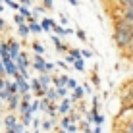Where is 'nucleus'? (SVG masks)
I'll return each mask as SVG.
<instances>
[{
	"mask_svg": "<svg viewBox=\"0 0 133 133\" xmlns=\"http://www.w3.org/2000/svg\"><path fill=\"white\" fill-rule=\"evenodd\" d=\"M0 58L4 60H10V50H8V43L6 41H0Z\"/></svg>",
	"mask_w": 133,
	"mask_h": 133,
	"instance_id": "11",
	"label": "nucleus"
},
{
	"mask_svg": "<svg viewBox=\"0 0 133 133\" xmlns=\"http://www.w3.org/2000/svg\"><path fill=\"white\" fill-rule=\"evenodd\" d=\"M0 110H2V100H0Z\"/></svg>",
	"mask_w": 133,
	"mask_h": 133,
	"instance_id": "48",
	"label": "nucleus"
},
{
	"mask_svg": "<svg viewBox=\"0 0 133 133\" xmlns=\"http://www.w3.org/2000/svg\"><path fill=\"white\" fill-rule=\"evenodd\" d=\"M68 54H70L73 60H83V56H81V50H79V48H70V52H68Z\"/></svg>",
	"mask_w": 133,
	"mask_h": 133,
	"instance_id": "22",
	"label": "nucleus"
},
{
	"mask_svg": "<svg viewBox=\"0 0 133 133\" xmlns=\"http://www.w3.org/2000/svg\"><path fill=\"white\" fill-rule=\"evenodd\" d=\"M4 68H6V75L16 77L17 73H19V70H17V66H16L14 60H4Z\"/></svg>",
	"mask_w": 133,
	"mask_h": 133,
	"instance_id": "6",
	"label": "nucleus"
},
{
	"mask_svg": "<svg viewBox=\"0 0 133 133\" xmlns=\"http://www.w3.org/2000/svg\"><path fill=\"white\" fill-rule=\"evenodd\" d=\"M6 91L10 95H17V83H16V81H8L6 79Z\"/></svg>",
	"mask_w": 133,
	"mask_h": 133,
	"instance_id": "17",
	"label": "nucleus"
},
{
	"mask_svg": "<svg viewBox=\"0 0 133 133\" xmlns=\"http://www.w3.org/2000/svg\"><path fill=\"white\" fill-rule=\"evenodd\" d=\"M71 110V100L70 98H64L60 104H58V114H62V116H68Z\"/></svg>",
	"mask_w": 133,
	"mask_h": 133,
	"instance_id": "9",
	"label": "nucleus"
},
{
	"mask_svg": "<svg viewBox=\"0 0 133 133\" xmlns=\"http://www.w3.org/2000/svg\"><path fill=\"white\" fill-rule=\"evenodd\" d=\"M16 66H17V70H19V71H27V70H29V66H31V62H29V54L21 50L19 58L16 60Z\"/></svg>",
	"mask_w": 133,
	"mask_h": 133,
	"instance_id": "4",
	"label": "nucleus"
},
{
	"mask_svg": "<svg viewBox=\"0 0 133 133\" xmlns=\"http://www.w3.org/2000/svg\"><path fill=\"white\" fill-rule=\"evenodd\" d=\"M68 81H70V77H68V75H60V77H52V83L56 85V89H58V87H68Z\"/></svg>",
	"mask_w": 133,
	"mask_h": 133,
	"instance_id": "14",
	"label": "nucleus"
},
{
	"mask_svg": "<svg viewBox=\"0 0 133 133\" xmlns=\"http://www.w3.org/2000/svg\"><path fill=\"white\" fill-rule=\"evenodd\" d=\"M54 68H56V64H52V62H46V73H50L54 70Z\"/></svg>",
	"mask_w": 133,
	"mask_h": 133,
	"instance_id": "39",
	"label": "nucleus"
},
{
	"mask_svg": "<svg viewBox=\"0 0 133 133\" xmlns=\"http://www.w3.org/2000/svg\"><path fill=\"white\" fill-rule=\"evenodd\" d=\"M60 133H68V131H66V129H62V131H60Z\"/></svg>",
	"mask_w": 133,
	"mask_h": 133,
	"instance_id": "47",
	"label": "nucleus"
},
{
	"mask_svg": "<svg viewBox=\"0 0 133 133\" xmlns=\"http://www.w3.org/2000/svg\"><path fill=\"white\" fill-rule=\"evenodd\" d=\"M41 127H43L44 131H50V129H52V122H50V120H43V122H41Z\"/></svg>",
	"mask_w": 133,
	"mask_h": 133,
	"instance_id": "30",
	"label": "nucleus"
},
{
	"mask_svg": "<svg viewBox=\"0 0 133 133\" xmlns=\"http://www.w3.org/2000/svg\"><path fill=\"white\" fill-rule=\"evenodd\" d=\"M66 131H68V133H77V131H79V125H77V123H71Z\"/></svg>",
	"mask_w": 133,
	"mask_h": 133,
	"instance_id": "33",
	"label": "nucleus"
},
{
	"mask_svg": "<svg viewBox=\"0 0 133 133\" xmlns=\"http://www.w3.org/2000/svg\"><path fill=\"white\" fill-rule=\"evenodd\" d=\"M4 6H6V8H12V10H17V12H19V8H21V2H14V0H6V2H4Z\"/></svg>",
	"mask_w": 133,
	"mask_h": 133,
	"instance_id": "21",
	"label": "nucleus"
},
{
	"mask_svg": "<svg viewBox=\"0 0 133 133\" xmlns=\"http://www.w3.org/2000/svg\"><path fill=\"white\" fill-rule=\"evenodd\" d=\"M122 129L125 131V133H133V118H131V120H127V122H125V125H123Z\"/></svg>",
	"mask_w": 133,
	"mask_h": 133,
	"instance_id": "26",
	"label": "nucleus"
},
{
	"mask_svg": "<svg viewBox=\"0 0 133 133\" xmlns=\"http://www.w3.org/2000/svg\"><path fill=\"white\" fill-rule=\"evenodd\" d=\"M93 133H102V125H95V129H93Z\"/></svg>",
	"mask_w": 133,
	"mask_h": 133,
	"instance_id": "42",
	"label": "nucleus"
},
{
	"mask_svg": "<svg viewBox=\"0 0 133 133\" xmlns=\"http://www.w3.org/2000/svg\"><path fill=\"white\" fill-rule=\"evenodd\" d=\"M29 31H31L33 35L43 33V29H41V23H39V21H33V23H29Z\"/></svg>",
	"mask_w": 133,
	"mask_h": 133,
	"instance_id": "20",
	"label": "nucleus"
},
{
	"mask_svg": "<svg viewBox=\"0 0 133 133\" xmlns=\"http://www.w3.org/2000/svg\"><path fill=\"white\" fill-rule=\"evenodd\" d=\"M120 6H123V8H131L133 10V0H125V2H122Z\"/></svg>",
	"mask_w": 133,
	"mask_h": 133,
	"instance_id": "37",
	"label": "nucleus"
},
{
	"mask_svg": "<svg viewBox=\"0 0 133 133\" xmlns=\"http://www.w3.org/2000/svg\"><path fill=\"white\" fill-rule=\"evenodd\" d=\"M14 81L17 83V95H21V97H23V95H29V93H31V85H29V81L23 79L19 73L14 77Z\"/></svg>",
	"mask_w": 133,
	"mask_h": 133,
	"instance_id": "2",
	"label": "nucleus"
},
{
	"mask_svg": "<svg viewBox=\"0 0 133 133\" xmlns=\"http://www.w3.org/2000/svg\"><path fill=\"white\" fill-rule=\"evenodd\" d=\"M31 66H33L37 71L46 73V62H44V58H43V56H39V54H35V60L31 62Z\"/></svg>",
	"mask_w": 133,
	"mask_h": 133,
	"instance_id": "5",
	"label": "nucleus"
},
{
	"mask_svg": "<svg viewBox=\"0 0 133 133\" xmlns=\"http://www.w3.org/2000/svg\"><path fill=\"white\" fill-rule=\"evenodd\" d=\"M83 89H85V93H93V89H91V85H89V83H85V85H83Z\"/></svg>",
	"mask_w": 133,
	"mask_h": 133,
	"instance_id": "41",
	"label": "nucleus"
},
{
	"mask_svg": "<svg viewBox=\"0 0 133 133\" xmlns=\"http://www.w3.org/2000/svg\"><path fill=\"white\" fill-rule=\"evenodd\" d=\"M29 25H21V27H17V35L21 37V39H27V37H29Z\"/></svg>",
	"mask_w": 133,
	"mask_h": 133,
	"instance_id": "19",
	"label": "nucleus"
},
{
	"mask_svg": "<svg viewBox=\"0 0 133 133\" xmlns=\"http://www.w3.org/2000/svg\"><path fill=\"white\" fill-rule=\"evenodd\" d=\"M0 12H4V2H0Z\"/></svg>",
	"mask_w": 133,
	"mask_h": 133,
	"instance_id": "46",
	"label": "nucleus"
},
{
	"mask_svg": "<svg viewBox=\"0 0 133 133\" xmlns=\"http://www.w3.org/2000/svg\"><path fill=\"white\" fill-rule=\"evenodd\" d=\"M77 87H79V85H77V81H75V79H70V81H68V89H71V91H75V89H77Z\"/></svg>",
	"mask_w": 133,
	"mask_h": 133,
	"instance_id": "32",
	"label": "nucleus"
},
{
	"mask_svg": "<svg viewBox=\"0 0 133 133\" xmlns=\"http://www.w3.org/2000/svg\"><path fill=\"white\" fill-rule=\"evenodd\" d=\"M39 23H41V29H43V31H52V27H54V23H56V21L50 19V17H43Z\"/></svg>",
	"mask_w": 133,
	"mask_h": 133,
	"instance_id": "12",
	"label": "nucleus"
},
{
	"mask_svg": "<svg viewBox=\"0 0 133 133\" xmlns=\"http://www.w3.org/2000/svg\"><path fill=\"white\" fill-rule=\"evenodd\" d=\"M6 43H8V50H10V60L16 62L17 58H19V54H21L19 41H14V39H10V41H6Z\"/></svg>",
	"mask_w": 133,
	"mask_h": 133,
	"instance_id": "3",
	"label": "nucleus"
},
{
	"mask_svg": "<svg viewBox=\"0 0 133 133\" xmlns=\"http://www.w3.org/2000/svg\"><path fill=\"white\" fill-rule=\"evenodd\" d=\"M44 98L56 104V100H58V93H56V89H54V87H48V89H46V95H44Z\"/></svg>",
	"mask_w": 133,
	"mask_h": 133,
	"instance_id": "15",
	"label": "nucleus"
},
{
	"mask_svg": "<svg viewBox=\"0 0 133 133\" xmlns=\"http://www.w3.org/2000/svg\"><path fill=\"white\" fill-rule=\"evenodd\" d=\"M0 77H6V68H4V62L0 58Z\"/></svg>",
	"mask_w": 133,
	"mask_h": 133,
	"instance_id": "36",
	"label": "nucleus"
},
{
	"mask_svg": "<svg viewBox=\"0 0 133 133\" xmlns=\"http://www.w3.org/2000/svg\"><path fill=\"white\" fill-rule=\"evenodd\" d=\"M37 79H39V83H41V87H43V89H48L50 83H52V77H50V73H41Z\"/></svg>",
	"mask_w": 133,
	"mask_h": 133,
	"instance_id": "10",
	"label": "nucleus"
},
{
	"mask_svg": "<svg viewBox=\"0 0 133 133\" xmlns=\"http://www.w3.org/2000/svg\"><path fill=\"white\" fill-rule=\"evenodd\" d=\"M56 66H58V68H62V70H68V64H66V62H58Z\"/></svg>",
	"mask_w": 133,
	"mask_h": 133,
	"instance_id": "40",
	"label": "nucleus"
},
{
	"mask_svg": "<svg viewBox=\"0 0 133 133\" xmlns=\"http://www.w3.org/2000/svg\"><path fill=\"white\" fill-rule=\"evenodd\" d=\"M41 6H43V8H48V10H50V8H54V2H52V0H44Z\"/></svg>",
	"mask_w": 133,
	"mask_h": 133,
	"instance_id": "35",
	"label": "nucleus"
},
{
	"mask_svg": "<svg viewBox=\"0 0 133 133\" xmlns=\"http://www.w3.org/2000/svg\"><path fill=\"white\" fill-rule=\"evenodd\" d=\"M21 123L27 127L29 123H33V114H31V110L29 112H25V114H21Z\"/></svg>",
	"mask_w": 133,
	"mask_h": 133,
	"instance_id": "18",
	"label": "nucleus"
},
{
	"mask_svg": "<svg viewBox=\"0 0 133 133\" xmlns=\"http://www.w3.org/2000/svg\"><path fill=\"white\" fill-rule=\"evenodd\" d=\"M19 104H21V95H12L10 100H8V108H10V112L19 110Z\"/></svg>",
	"mask_w": 133,
	"mask_h": 133,
	"instance_id": "8",
	"label": "nucleus"
},
{
	"mask_svg": "<svg viewBox=\"0 0 133 133\" xmlns=\"http://www.w3.org/2000/svg\"><path fill=\"white\" fill-rule=\"evenodd\" d=\"M81 56H83V58H93V50L83 48V50H81Z\"/></svg>",
	"mask_w": 133,
	"mask_h": 133,
	"instance_id": "34",
	"label": "nucleus"
},
{
	"mask_svg": "<svg viewBox=\"0 0 133 133\" xmlns=\"http://www.w3.org/2000/svg\"><path fill=\"white\" fill-rule=\"evenodd\" d=\"M4 27H6V23H4V19H2V17H0V31H2Z\"/></svg>",
	"mask_w": 133,
	"mask_h": 133,
	"instance_id": "45",
	"label": "nucleus"
},
{
	"mask_svg": "<svg viewBox=\"0 0 133 133\" xmlns=\"http://www.w3.org/2000/svg\"><path fill=\"white\" fill-rule=\"evenodd\" d=\"M31 114L33 112H37V110H41V100H33V102H31Z\"/></svg>",
	"mask_w": 133,
	"mask_h": 133,
	"instance_id": "31",
	"label": "nucleus"
},
{
	"mask_svg": "<svg viewBox=\"0 0 133 133\" xmlns=\"http://www.w3.org/2000/svg\"><path fill=\"white\" fill-rule=\"evenodd\" d=\"M14 21L17 23V27H21V25H27V19H25V17H21L19 14H16V16H14Z\"/></svg>",
	"mask_w": 133,
	"mask_h": 133,
	"instance_id": "24",
	"label": "nucleus"
},
{
	"mask_svg": "<svg viewBox=\"0 0 133 133\" xmlns=\"http://www.w3.org/2000/svg\"><path fill=\"white\" fill-rule=\"evenodd\" d=\"M77 37H79L81 41H87V35H85V31H83V29H77Z\"/></svg>",
	"mask_w": 133,
	"mask_h": 133,
	"instance_id": "38",
	"label": "nucleus"
},
{
	"mask_svg": "<svg viewBox=\"0 0 133 133\" xmlns=\"http://www.w3.org/2000/svg\"><path fill=\"white\" fill-rule=\"evenodd\" d=\"M4 123H6V131L8 129H14V127L17 125V118L14 116V114H8V116L4 118Z\"/></svg>",
	"mask_w": 133,
	"mask_h": 133,
	"instance_id": "13",
	"label": "nucleus"
},
{
	"mask_svg": "<svg viewBox=\"0 0 133 133\" xmlns=\"http://www.w3.org/2000/svg\"><path fill=\"white\" fill-rule=\"evenodd\" d=\"M10 97H12V95L8 93L6 89H2V91H0V100H2V102H8V100H10Z\"/></svg>",
	"mask_w": 133,
	"mask_h": 133,
	"instance_id": "28",
	"label": "nucleus"
},
{
	"mask_svg": "<svg viewBox=\"0 0 133 133\" xmlns=\"http://www.w3.org/2000/svg\"><path fill=\"white\" fill-rule=\"evenodd\" d=\"M114 43H116L118 48L125 50L133 44V23L125 19H116L114 23Z\"/></svg>",
	"mask_w": 133,
	"mask_h": 133,
	"instance_id": "1",
	"label": "nucleus"
},
{
	"mask_svg": "<svg viewBox=\"0 0 133 133\" xmlns=\"http://www.w3.org/2000/svg\"><path fill=\"white\" fill-rule=\"evenodd\" d=\"M70 6H73V8H77V6H79V0H70Z\"/></svg>",
	"mask_w": 133,
	"mask_h": 133,
	"instance_id": "43",
	"label": "nucleus"
},
{
	"mask_svg": "<svg viewBox=\"0 0 133 133\" xmlns=\"http://www.w3.org/2000/svg\"><path fill=\"white\" fill-rule=\"evenodd\" d=\"M73 68H75L77 71H85V62H83V60H75V64H73Z\"/></svg>",
	"mask_w": 133,
	"mask_h": 133,
	"instance_id": "29",
	"label": "nucleus"
},
{
	"mask_svg": "<svg viewBox=\"0 0 133 133\" xmlns=\"http://www.w3.org/2000/svg\"><path fill=\"white\" fill-rule=\"evenodd\" d=\"M52 43H54V46H56L58 52H64V54H68L70 52V46H68L64 41H60V37H56V35H52Z\"/></svg>",
	"mask_w": 133,
	"mask_h": 133,
	"instance_id": "7",
	"label": "nucleus"
},
{
	"mask_svg": "<svg viewBox=\"0 0 133 133\" xmlns=\"http://www.w3.org/2000/svg\"><path fill=\"white\" fill-rule=\"evenodd\" d=\"M8 131H12V133H23V131H25V125H23L21 122H17V125L14 127V129H8Z\"/></svg>",
	"mask_w": 133,
	"mask_h": 133,
	"instance_id": "27",
	"label": "nucleus"
},
{
	"mask_svg": "<svg viewBox=\"0 0 133 133\" xmlns=\"http://www.w3.org/2000/svg\"><path fill=\"white\" fill-rule=\"evenodd\" d=\"M31 48H33L35 54H39V56H43V54H44V46L41 43H33V44H31Z\"/></svg>",
	"mask_w": 133,
	"mask_h": 133,
	"instance_id": "23",
	"label": "nucleus"
},
{
	"mask_svg": "<svg viewBox=\"0 0 133 133\" xmlns=\"http://www.w3.org/2000/svg\"><path fill=\"white\" fill-rule=\"evenodd\" d=\"M60 21H62V25H68V17L66 16H60Z\"/></svg>",
	"mask_w": 133,
	"mask_h": 133,
	"instance_id": "44",
	"label": "nucleus"
},
{
	"mask_svg": "<svg viewBox=\"0 0 133 133\" xmlns=\"http://www.w3.org/2000/svg\"><path fill=\"white\" fill-rule=\"evenodd\" d=\"M83 95H85V89H83V87H77V89L73 91V95H71V102L81 100V98H83Z\"/></svg>",
	"mask_w": 133,
	"mask_h": 133,
	"instance_id": "16",
	"label": "nucleus"
},
{
	"mask_svg": "<svg viewBox=\"0 0 133 133\" xmlns=\"http://www.w3.org/2000/svg\"><path fill=\"white\" fill-rule=\"evenodd\" d=\"M56 93H58V98H66L68 97V87H58V89H56Z\"/></svg>",
	"mask_w": 133,
	"mask_h": 133,
	"instance_id": "25",
	"label": "nucleus"
}]
</instances>
